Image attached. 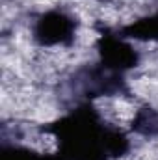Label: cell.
<instances>
[{
    "instance_id": "6da1fadb",
    "label": "cell",
    "mask_w": 158,
    "mask_h": 160,
    "mask_svg": "<svg viewBox=\"0 0 158 160\" xmlns=\"http://www.w3.org/2000/svg\"><path fill=\"white\" fill-rule=\"evenodd\" d=\"M101 39V32L97 30V26L91 24H77L75 32H73V47L78 50H93L97 48V43Z\"/></svg>"
}]
</instances>
